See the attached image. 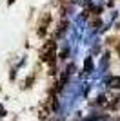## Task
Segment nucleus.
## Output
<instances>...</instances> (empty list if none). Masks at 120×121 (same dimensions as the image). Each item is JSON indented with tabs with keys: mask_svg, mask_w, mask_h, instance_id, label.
I'll return each instance as SVG.
<instances>
[{
	"mask_svg": "<svg viewBox=\"0 0 120 121\" xmlns=\"http://www.w3.org/2000/svg\"><path fill=\"white\" fill-rule=\"evenodd\" d=\"M116 52H118V56H120V43L116 45Z\"/></svg>",
	"mask_w": 120,
	"mask_h": 121,
	"instance_id": "5",
	"label": "nucleus"
},
{
	"mask_svg": "<svg viewBox=\"0 0 120 121\" xmlns=\"http://www.w3.org/2000/svg\"><path fill=\"white\" fill-rule=\"evenodd\" d=\"M15 2H16V0H7V5H13Z\"/></svg>",
	"mask_w": 120,
	"mask_h": 121,
	"instance_id": "4",
	"label": "nucleus"
},
{
	"mask_svg": "<svg viewBox=\"0 0 120 121\" xmlns=\"http://www.w3.org/2000/svg\"><path fill=\"white\" fill-rule=\"evenodd\" d=\"M111 87H113V89H120V76H115V78L111 80Z\"/></svg>",
	"mask_w": 120,
	"mask_h": 121,
	"instance_id": "3",
	"label": "nucleus"
},
{
	"mask_svg": "<svg viewBox=\"0 0 120 121\" xmlns=\"http://www.w3.org/2000/svg\"><path fill=\"white\" fill-rule=\"evenodd\" d=\"M56 56V42L55 40H47L40 49V60L45 63H53Z\"/></svg>",
	"mask_w": 120,
	"mask_h": 121,
	"instance_id": "1",
	"label": "nucleus"
},
{
	"mask_svg": "<svg viewBox=\"0 0 120 121\" xmlns=\"http://www.w3.org/2000/svg\"><path fill=\"white\" fill-rule=\"evenodd\" d=\"M49 22H51V15L49 13H45L44 15V20L40 18L38 22V31H36V35L42 38V36H45V33H47V27H49Z\"/></svg>",
	"mask_w": 120,
	"mask_h": 121,
	"instance_id": "2",
	"label": "nucleus"
}]
</instances>
